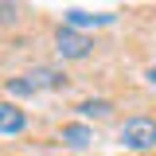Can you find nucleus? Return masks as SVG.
Masks as SVG:
<instances>
[{
  "label": "nucleus",
  "instance_id": "obj_1",
  "mask_svg": "<svg viewBox=\"0 0 156 156\" xmlns=\"http://www.w3.org/2000/svg\"><path fill=\"white\" fill-rule=\"evenodd\" d=\"M117 140H121L125 148H133V152L156 148V121H152V117H129V121L121 125Z\"/></svg>",
  "mask_w": 156,
  "mask_h": 156
},
{
  "label": "nucleus",
  "instance_id": "obj_2",
  "mask_svg": "<svg viewBox=\"0 0 156 156\" xmlns=\"http://www.w3.org/2000/svg\"><path fill=\"white\" fill-rule=\"evenodd\" d=\"M55 43H58V55H62V58H86V55H90V47H94L82 31L66 27V23L55 31Z\"/></svg>",
  "mask_w": 156,
  "mask_h": 156
},
{
  "label": "nucleus",
  "instance_id": "obj_3",
  "mask_svg": "<svg viewBox=\"0 0 156 156\" xmlns=\"http://www.w3.org/2000/svg\"><path fill=\"white\" fill-rule=\"evenodd\" d=\"M27 129V113L20 109V105H12V101H0V133H23Z\"/></svg>",
  "mask_w": 156,
  "mask_h": 156
},
{
  "label": "nucleus",
  "instance_id": "obj_4",
  "mask_svg": "<svg viewBox=\"0 0 156 156\" xmlns=\"http://www.w3.org/2000/svg\"><path fill=\"white\" fill-rule=\"evenodd\" d=\"M23 78L31 82V90H43V86H47V90H55V86L66 82V74H62V70H51V66H35L31 74H23Z\"/></svg>",
  "mask_w": 156,
  "mask_h": 156
},
{
  "label": "nucleus",
  "instance_id": "obj_5",
  "mask_svg": "<svg viewBox=\"0 0 156 156\" xmlns=\"http://www.w3.org/2000/svg\"><path fill=\"white\" fill-rule=\"evenodd\" d=\"M109 20H113L109 12H105V16H90V12H82V8L62 12V23H66V27H74V31H78V27H90V23H94V27H98V23H109Z\"/></svg>",
  "mask_w": 156,
  "mask_h": 156
},
{
  "label": "nucleus",
  "instance_id": "obj_6",
  "mask_svg": "<svg viewBox=\"0 0 156 156\" xmlns=\"http://www.w3.org/2000/svg\"><path fill=\"white\" fill-rule=\"evenodd\" d=\"M62 140H66L70 148H86V144L94 140V133H90L86 125H62Z\"/></svg>",
  "mask_w": 156,
  "mask_h": 156
},
{
  "label": "nucleus",
  "instance_id": "obj_7",
  "mask_svg": "<svg viewBox=\"0 0 156 156\" xmlns=\"http://www.w3.org/2000/svg\"><path fill=\"white\" fill-rule=\"evenodd\" d=\"M78 109H82V117H109V109H113V105H109L105 98H94V101H82Z\"/></svg>",
  "mask_w": 156,
  "mask_h": 156
},
{
  "label": "nucleus",
  "instance_id": "obj_8",
  "mask_svg": "<svg viewBox=\"0 0 156 156\" xmlns=\"http://www.w3.org/2000/svg\"><path fill=\"white\" fill-rule=\"evenodd\" d=\"M8 90H12V94H35L27 78H12V82H8Z\"/></svg>",
  "mask_w": 156,
  "mask_h": 156
},
{
  "label": "nucleus",
  "instance_id": "obj_9",
  "mask_svg": "<svg viewBox=\"0 0 156 156\" xmlns=\"http://www.w3.org/2000/svg\"><path fill=\"white\" fill-rule=\"evenodd\" d=\"M0 20L12 23V20H16V4H0Z\"/></svg>",
  "mask_w": 156,
  "mask_h": 156
},
{
  "label": "nucleus",
  "instance_id": "obj_10",
  "mask_svg": "<svg viewBox=\"0 0 156 156\" xmlns=\"http://www.w3.org/2000/svg\"><path fill=\"white\" fill-rule=\"evenodd\" d=\"M148 82H152V86H156V66H148Z\"/></svg>",
  "mask_w": 156,
  "mask_h": 156
}]
</instances>
